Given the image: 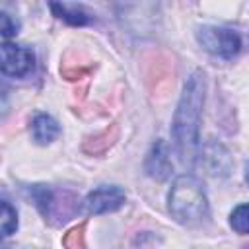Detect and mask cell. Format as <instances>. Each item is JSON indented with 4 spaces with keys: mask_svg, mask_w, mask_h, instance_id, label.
<instances>
[{
    "mask_svg": "<svg viewBox=\"0 0 249 249\" xmlns=\"http://www.w3.org/2000/svg\"><path fill=\"white\" fill-rule=\"evenodd\" d=\"M204 91H206L204 74L202 70H196L187 80L177 109L173 113V123H171L173 146L179 160L187 165L195 163L200 150V119H202Z\"/></svg>",
    "mask_w": 249,
    "mask_h": 249,
    "instance_id": "6da1fadb",
    "label": "cell"
},
{
    "mask_svg": "<svg viewBox=\"0 0 249 249\" xmlns=\"http://www.w3.org/2000/svg\"><path fill=\"white\" fill-rule=\"evenodd\" d=\"M167 208L183 226H196L208 218V198L200 181L193 175H179L171 185Z\"/></svg>",
    "mask_w": 249,
    "mask_h": 249,
    "instance_id": "7a4b0ae2",
    "label": "cell"
},
{
    "mask_svg": "<svg viewBox=\"0 0 249 249\" xmlns=\"http://www.w3.org/2000/svg\"><path fill=\"white\" fill-rule=\"evenodd\" d=\"M29 195L35 206L51 226L72 220L80 210V196L70 189H51L47 185H31Z\"/></svg>",
    "mask_w": 249,
    "mask_h": 249,
    "instance_id": "3957f363",
    "label": "cell"
},
{
    "mask_svg": "<svg viewBox=\"0 0 249 249\" xmlns=\"http://www.w3.org/2000/svg\"><path fill=\"white\" fill-rule=\"evenodd\" d=\"M196 41L210 54L226 58V60L237 56L241 53V47H243L241 35L235 29L222 27V25H200V27H196Z\"/></svg>",
    "mask_w": 249,
    "mask_h": 249,
    "instance_id": "277c9868",
    "label": "cell"
},
{
    "mask_svg": "<svg viewBox=\"0 0 249 249\" xmlns=\"http://www.w3.org/2000/svg\"><path fill=\"white\" fill-rule=\"evenodd\" d=\"M35 62V54L31 49L14 45V43H2L0 45V72L12 78H23L31 72Z\"/></svg>",
    "mask_w": 249,
    "mask_h": 249,
    "instance_id": "5b68a950",
    "label": "cell"
},
{
    "mask_svg": "<svg viewBox=\"0 0 249 249\" xmlns=\"http://www.w3.org/2000/svg\"><path fill=\"white\" fill-rule=\"evenodd\" d=\"M124 202H126V193L119 185H101L86 196L84 206L89 214H107L119 210Z\"/></svg>",
    "mask_w": 249,
    "mask_h": 249,
    "instance_id": "8992f818",
    "label": "cell"
},
{
    "mask_svg": "<svg viewBox=\"0 0 249 249\" xmlns=\"http://www.w3.org/2000/svg\"><path fill=\"white\" fill-rule=\"evenodd\" d=\"M144 169L156 181H165L171 175L173 165H171V160H169V150H167L165 140L158 138L152 144V148L146 156V161H144Z\"/></svg>",
    "mask_w": 249,
    "mask_h": 249,
    "instance_id": "52a82bcc",
    "label": "cell"
},
{
    "mask_svg": "<svg viewBox=\"0 0 249 249\" xmlns=\"http://www.w3.org/2000/svg\"><path fill=\"white\" fill-rule=\"evenodd\" d=\"M200 160H202V165L206 167V171L210 175H214V177H226L231 171L230 152L218 142L204 144L202 152H200Z\"/></svg>",
    "mask_w": 249,
    "mask_h": 249,
    "instance_id": "ba28073f",
    "label": "cell"
},
{
    "mask_svg": "<svg viewBox=\"0 0 249 249\" xmlns=\"http://www.w3.org/2000/svg\"><path fill=\"white\" fill-rule=\"evenodd\" d=\"M121 128L117 123H111L107 128H103L101 132L93 134V136H86L82 142V152L88 156H103L105 152H109L117 140H119Z\"/></svg>",
    "mask_w": 249,
    "mask_h": 249,
    "instance_id": "9c48e42d",
    "label": "cell"
},
{
    "mask_svg": "<svg viewBox=\"0 0 249 249\" xmlns=\"http://www.w3.org/2000/svg\"><path fill=\"white\" fill-rule=\"evenodd\" d=\"M51 10L53 14L62 19L68 25H89L93 23V14L89 10H86L80 4H64V2H51Z\"/></svg>",
    "mask_w": 249,
    "mask_h": 249,
    "instance_id": "30bf717a",
    "label": "cell"
},
{
    "mask_svg": "<svg viewBox=\"0 0 249 249\" xmlns=\"http://www.w3.org/2000/svg\"><path fill=\"white\" fill-rule=\"evenodd\" d=\"M60 134V126L56 123V119H53L51 115L47 113H37L33 119H31V136L37 144L41 146H47L51 144L56 136Z\"/></svg>",
    "mask_w": 249,
    "mask_h": 249,
    "instance_id": "8fae6325",
    "label": "cell"
},
{
    "mask_svg": "<svg viewBox=\"0 0 249 249\" xmlns=\"http://www.w3.org/2000/svg\"><path fill=\"white\" fill-rule=\"evenodd\" d=\"M18 228V212L16 208L6 202V200H0V239L14 233Z\"/></svg>",
    "mask_w": 249,
    "mask_h": 249,
    "instance_id": "7c38bea8",
    "label": "cell"
},
{
    "mask_svg": "<svg viewBox=\"0 0 249 249\" xmlns=\"http://www.w3.org/2000/svg\"><path fill=\"white\" fill-rule=\"evenodd\" d=\"M93 72V64H86V62H70V60H62L60 64V74L62 78L70 80V82H76V80H82L86 76H89Z\"/></svg>",
    "mask_w": 249,
    "mask_h": 249,
    "instance_id": "4fadbf2b",
    "label": "cell"
},
{
    "mask_svg": "<svg viewBox=\"0 0 249 249\" xmlns=\"http://www.w3.org/2000/svg\"><path fill=\"white\" fill-rule=\"evenodd\" d=\"M86 228H88L86 222L70 228L62 237L64 249H88V245H86Z\"/></svg>",
    "mask_w": 249,
    "mask_h": 249,
    "instance_id": "5bb4252c",
    "label": "cell"
},
{
    "mask_svg": "<svg viewBox=\"0 0 249 249\" xmlns=\"http://www.w3.org/2000/svg\"><path fill=\"white\" fill-rule=\"evenodd\" d=\"M230 226L241 235L247 233V230H249V208H247V204H239V206L233 208V212L230 214Z\"/></svg>",
    "mask_w": 249,
    "mask_h": 249,
    "instance_id": "9a60e30c",
    "label": "cell"
},
{
    "mask_svg": "<svg viewBox=\"0 0 249 249\" xmlns=\"http://www.w3.org/2000/svg\"><path fill=\"white\" fill-rule=\"evenodd\" d=\"M18 33V23L12 19L10 14L0 10V37H12Z\"/></svg>",
    "mask_w": 249,
    "mask_h": 249,
    "instance_id": "2e32d148",
    "label": "cell"
},
{
    "mask_svg": "<svg viewBox=\"0 0 249 249\" xmlns=\"http://www.w3.org/2000/svg\"><path fill=\"white\" fill-rule=\"evenodd\" d=\"M8 111H10V99H8L6 89L0 88V119H2L4 115H8Z\"/></svg>",
    "mask_w": 249,
    "mask_h": 249,
    "instance_id": "e0dca14e",
    "label": "cell"
},
{
    "mask_svg": "<svg viewBox=\"0 0 249 249\" xmlns=\"http://www.w3.org/2000/svg\"><path fill=\"white\" fill-rule=\"evenodd\" d=\"M0 249H8V247H6V245H2V243H0Z\"/></svg>",
    "mask_w": 249,
    "mask_h": 249,
    "instance_id": "ac0fdd59",
    "label": "cell"
}]
</instances>
